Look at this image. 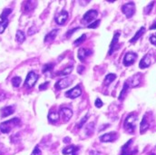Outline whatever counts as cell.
I'll return each instance as SVG.
<instances>
[{
    "instance_id": "cell-2",
    "label": "cell",
    "mask_w": 156,
    "mask_h": 155,
    "mask_svg": "<svg viewBox=\"0 0 156 155\" xmlns=\"http://www.w3.org/2000/svg\"><path fill=\"white\" fill-rule=\"evenodd\" d=\"M19 124H20V119L17 117L8 120L7 122L0 124V132L3 133H8L12 131V129L16 127Z\"/></svg>"
},
{
    "instance_id": "cell-46",
    "label": "cell",
    "mask_w": 156,
    "mask_h": 155,
    "mask_svg": "<svg viewBox=\"0 0 156 155\" xmlns=\"http://www.w3.org/2000/svg\"><path fill=\"white\" fill-rule=\"evenodd\" d=\"M70 142H71V140H70V138H69V137H66V138H64V143H70Z\"/></svg>"
},
{
    "instance_id": "cell-45",
    "label": "cell",
    "mask_w": 156,
    "mask_h": 155,
    "mask_svg": "<svg viewBox=\"0 0 156 155\" xmlns=\"http://www.w3.org/2000/svg\"><path fill=\"white\" fill-rule=\"evenodd\" d=\"M153 29H156V21L150 26V30H153Z\"/></svg>"
},
{
    "instance_id": "cell-5",
    "label": "cell",
    "mask_w": 156,
    "mask_h": 155,
    "mask_svg": "<svg viewBox=\"0 0 156 155\" xmlns=\"http://www.w3.org/2000/svg\"><path fill=\"white\" fill-rule=\"evenodd\" d=\"M97 15H98V12L94 9H91L83 15L82 22H83V24H89V23L91 24V22L96 18Z\"/></svg>"
},
{
    "instance_id": "cell-18",
    "label": "cell",
    "mask_w": 156,
    "mask_h": 155,
    "mask_svg": "<svg viewBox=\"0 0 156 155\" xmlns=\"http://www.w3.org/2000/svg\"><path fill=\"white\" fill-rule=\"evenodd\" d=\"M150 127V124H149V122L147 120V116L146 114L143 117V120L141 122V124H140V132L141 133H144Z\"/></svg>"
},
{
    "instance_id": "cell-26",
    "label": "cell",
    "mask_w": 156,
    "mask_h": 155,
    "mask_svg": "<svg viewBox=\"0 0 156 155\" xmlns=\"http://www.w3.org/2000/svg\"><path fill=\"white\" fill-rule=\"evenodd\" d=\"M94 123H90L86 125L85 127V133L87 136H91L93 133H94Z\"/></svg>"
},
{
    "instance_id": "cell-27",
    "label": "cell",
    "mask_w": 156,
    "mask_h": 155,
    "mask_svg": "<svg viewBox=\"0 0 156 155\" xmlns=\"http://www.w3.org/2000/svg\"><path fill=\"white\" fill-rule=\"evenodd\" d=\"M130 87H129V84L125 82V84H124V87H123V90L121 91V93H120V95H119V100H123L124 99V97L125 96V94H126V93H127V91H128V89H129Z\"/></svg>"
},
{
    "instance_id": "cell-33",
    "label": "cell",
    "mask_w": 156,
    "mask_h": 155,
    "mask_svg": "<svg viewBox=\"0 0 156 155\" xmlns=\"http://www.w3.org/2000/svg\"><path fill=\"white\" fill-rule=\"evenodd\" d=\"M24 10L26 11V12H28V11H30V10H32L33 9V2L32 1H27V2H26L25 3V6H24Z\"/></svg>"
},
{
    "instance_id": "cell-7",
    "label": "cell",
    "mask_w": 156,
    "mask_h": 155,
    "mask_svg": "<svg viewBox=\"0 0 156 155\" xmlns=\"http://www.w3.org/2000/svg\"><path fill=\"white\" fill-rule=\"evenodd\" d=\"M59 116L62 118V120L64 121V123H66L73 116V111L71 109H69V108L63 107L59 111Z\"/></svg>"
},
{
    "instance_id": "cell-17",
    "label": "cell",
    "mask_w": 156,
    "mask_h": 155,
    "mask_svg": "<svg viewBox=\"0 0 156 155\" xmlns=\"http://www.w3.org/2000/svg\"><path fill=\"white\" fill-rule=\"evenodd\" d=\"M79 150V147L77 146H74V145H70L67 146L63 150V154L64 155H67V154H73V155H76L77 151Z\"/></svg>"
},
{
    "instance_id": "cell-9",
    "label": "cell",
    "mask_w": 156,
    "mask_h": 155,
    "mask_svg": "<svg viewBox=\"0 0 156 155\" xmlns=\"http://www.w3.org/2000/svg\"><path fill=\"white\" fill-rule=\"evenodd\" d=\"M138 56L136 53H133V52H128V53L125 54V57H124V64L125 66H129L131 64H133L136 59H137Z\"/></svg>"
},
{
    "instance_id": "cell-40",
    "label": "cell",
    "mask_w": 156,
    "mask_h": 155,
    "mask_svg": "<svg viewBox=\"0 0 156 155\" xmlns=\"http://www.w3.org/2000/svg\"><path fill=\"white\" fill-rule=\"evenodd\" d=\"M103 105V103L102 100H101L100 98H97V99L95 100V106H96L97 108H101Z\"/></svg>"
},
{
    "instance_id": "cell-10",
    "label": "cell",
    "mask_w": 156,
    "mask_h": 155,
    "mask_svg": "<svg viewBox=\"0 0 156 155\" xmlns=\"http://www.w3.org/2000/svg\"><path fill=\"white\" fill-rule=\"evenodd\" d=\"M152 62H153V56H152V54H147L141 60V62L139 64V67L141 69L147 68V67H149L152 64Z\"/></svg>"
},
{
    "instance_id": "cell-47",
    "label": "cell",
    "mask_w": 156,
    "mask_h": 155,
    "mask_svg": "<svg viewBox=\"0 0 156 155\" xmlns=\"http://www.w3.org/2000/svg\"><path fill=\"white\" fill-rule=\"evenodd\" d=\"M155 36H156V34H155Z\"/></svg>"
},
{
    "instance_id": "cell-42",
    "label": "cell",
    "mask_w": 156,
    "mask_h": 155,
    "mask_svg": "<svg viewBox=\"0 0 156 155\" xmlns=\"http://www.w3.org/2000/svg\"><path fill=\"white\" fill-rule=\"evenodd\" d=\"M84 66H83V65H79L78 66V68H77V72H78V74H80V75H82L83 74V72L84 71Z\"/></svg>"
},
{
    "instance_id": "cell-25",
    "label": "cell",
    "mask_w": 156,
    "mask_h": 155,
    "mask_svg": "<svg viewBox=\"0 0 156 155\" xmlns=\"http://www.w3.org/2000/svg\"><path fill=\"white\" fill-rule=\"evenodd\" d=\"M15 40L18 42V43H23L25 40H26V36H25V34L23 31H20L18 30L16 32V34H15Z\"/></svg>"
},
{
    "instance_id": "cell-36",
    "label": "cell",
    "mask_w": 156,
    "mask_h": 155,
    "mask_svg": "<svg viewBox=\"0 0 156 155\" xmlns=\"http://www.w3.org/2000/svg\"><path fill=\"white\" fill-rule=\"evenodd\" d=\"M100 23H101V20H96V21H94V23H91L90 25H88L87 27H88V28H96L97 26H99Z\"/></svg>"
},
{
    "instance_id": "cell-30",
    "label": "cell",
    "mask_w": 156,
    "mask_h": 155,
    "mask_svg": "<svg viewBox=\"0 0 156 155\" xmlns=\"http://www.w3.org/2000/svg\"><path fill=\"white\" fill-rule=\"evenodd\" d=\"M21 78L19 77V76H15V77H13L12 78V84H13V86L14 87H18V86L20 85V83H21Z\"/></svg>"
},
{
    "instance_id": "cell-19",
    "label": "cell",
    "mask_w": 156,
    "mask_h": 155,
    "mask_svg": "<svg viewBox=\"0 0 156 155\" xmlns=\"http://www.w3.org/2000/svg\"><path fill=\"white\" fill-rule=\"evenodd\" d=\"M58 33V29H54V30H52L51 32H49L45 37V42L47 43V42H51V41H53L56 37V34Z\"/></svg>"
},
{
    "instance_id": "cell-20",
    "label": "cell",
    "mask_w": 156,
    "mask_h": 155,
    "mask_svg": "<svg viewBox=\"0 0 156 155\" xmlns=\"http://www.w3.org/2000/svg\"><path fill=\"white\" fill-rule=\"evenodd\" d=\"M59 113H56V111H51L48 114V121L51 124H56L57 121L59 120Z\"/></svg>"
},
{
    "instance_id": "cell-6",
    "label": "cell",
    "mask_w": 156,
    "mask_h": 155,
    "mask_svg": "<svg viewBox=\"0 0 156 155\" xmlns=\"http://www.w3.org/2000/svg\"><path fill=\"white\" fill-rule=\"evenodd\" d=\"M133 140H129L123 147H122V151H121V155H136L137 153V149L134 151L131 149V144L133 143Z\"/></svg>"
},
{
    "instance_id": "cell-12",
    "label": "cell",
    "mask_w": 156,
    "mask_h": 155,
    "mask_svg": "<svg viewBox=\"0 0 156 155\" xmlns=\"http://www.w3.org/2000/svg\"><path fill=\"white\" fill-rule=\"evenodd\" d=\"M81 94H82V89L79 85L75 86V87L72 88L71 90H69L65 93V96L71 98V99H75V98L79 97Z\"/></svg>"
},
{
    "instance_id": "cell-24",
    "label": "cell",
    "mask_w": 156,
    "mask_h": 155,
    "mask_svg": "<svg viewBox=\"0 0 156 155\" xmlns=\"http://www.w3.org/2000/svg\"><path fill=\"white\" fill-rule=\"evenodd\" d=\"M116 79V75L114 74H109L105 76V82H103V84L105 85H109L110 83H112L114 80Z\"/></svg>"
},
{
    "instance_id": "cell-14",
    "label": "cell",
    "mask_w": 156,
    "mask_h": 155,
    "mask_svg": "<svg viewBox=\"0 0 156 155\" xmlns=\"http://www.w3.org/2000/svg\"><path fill=\"white\" fill-rule=\"evenodd\" d=\"M68 15H69V14H68L67 11L62 10V11H61L58 15H56V18H55L56 23L58 24V25H64V24L66 22V20L68 19Z\"/></svg>"
},
{
    "instance_id": "cell-1",
    "label": "cell",
    "mask_w": 156,
    "mask_h": 155,
    "mask_svg": "<svg viewBox=\"0 0 156 155\" xmlns=\"http://www.w3.org/2000/svg\"><path fill=\"white\" fill-rule=\"evenodd\" d=\"M136 121H137V114L135 113H132L126 117L124 124V128L125 129L126 132H128L129 133L134 132L136 127Z\"/></svg>"
},
{
    "instance_id": "cell-41",
    "label": "cell",
    "mask_w": 156,
    "mask_h": 155,
    "mask_svg": "<svg viewBox=\"0 0 156 155\" xmlns=\"http://www.w3.org/2000/svg\"><path fill=\"white\" fill-rule=\"evenodd\" d=\"M150 42L153 45H156V36H155V34H152V36L150 37Z\"/></svg>"
},
{
    "instance_id": "cell-39",
    "label": "cell",
    "mask_w": 156,
    "mask_h": 155,
    "mask_svg": "<svg viewBox=\"0 0 156 155\" xmlns=\"http://www.w3.org/2000/svg\"><path fill=\"white\" fill-rule=\"evenodd\" d=\"M48 85H49V82H45V83L40 84V85H39V90H40V91H44V90H45V89L47 88V86H48Z\"/></svg>"
},
{
    "instance_id": "cell-34",
    "label": "cell",
    "mask_w": 156,
    "mask_h": 155,
    "mask_svg": "<svg viewBox=\"0 0 156 155\" xmlns=\"http://www.w3.org/2000/svg\"><path fill=\"white\" fill-rule=\"evenodd\" d=\"M153 5H154V2H153V1L151 2V3L145 7V9H144V14H146V15L150 14L151 11H152V7H153Z\"/></svg>"
},
{
    "instance_id": "cell-3",
    "label": "cell",
    "mask_w": 156,
    "mask_h": 155,
    "mask_svg": "<svg viewBox=\"0 0 156 155\" xmlns=\"http://www.w3.org/2000/svg\"><path fill=\"white\" fill-rule=\"evenodd\" d=\"M38 78H39V75L37 74H36L33 71L29 72L26 78V81H25V86L27 88H32L33 86L36 84Z\"/></svg>"
},
{
    "instance_id": "cell-16",
    "label": "cell",
    "mask_w": 156,
    "mask_h": 155,
    "mask_svg": "<svg viewBox=\"0 0 156 155\" xmlns=\"http://www.w3.org/2000/svg\"><path fill=\"white\" fill-rule=\"evenodd\" d=\"M119 37H120V32H116L114 34V38L111 42V45H110V49H109V55H113L114 52L118 48L117 46V44H118V40H119Z\"/></svg>"
},
{
    "instance_id": "cell-23",
    "label": "cell",
    "mask_w": 156,
    "mask_h": 155,
    "mask_svg": "<svg viewBox=\"0 0 156 155\" xmlns=\"http://www.w3.org/2000/svg\"><path fill=\"white\" fill-rule=\"evenodd\" d=\"M73 69H74V67H73L72 65H71V66H67V67H65V68L64 69V70L57 72V73H56V75H58V76H65V75H70V74L72 73Z\"/></svg>"
},
{
    "instance_id": "cell-29",
    "label": "cell",
    "mask_w": 156,
    "mask_h": 155,
    "mask_svg": "<svg viewBox=\"0 0 156 155\" xmlns=\"http://www.w3.org/2000/svg\"><path fill=\"white\" fill-rule=\"evenodd\" d=\"M11 12H12V9H10V8L4 9L1 15H0V19H7V16L11 14Z\"/></svg>"
},
{
    "instance_id": "cell-4",
    "label": "cell",
    "mask_w": 156,
    "mask_h": 155,
    "mask_svg": "<svg viewBox=\"0 0 156 155\" xmlns=\"http://www.w3.org/2000/svg\"><path fill=\"white\" fill-rule=\"evenodd\" d=\"M122 12L125 14V15L127 18H131V17L134 15L135 13V5L133 2H129L125 4L122 7Z\"/></svg>"
},
{
    "instance_id": "cell-43",
    "label": "cell",
    "mask_w": 156,
    "mask_h": 155,
    "mask_svg": "<svg viewBox=\"0 0 156 155\" xmlns=\"http://www.w3.org/2000/svg\"><path fill=\"white\" fill-rule=\"evenodd\" d=\"M37 32V30H36V27H31L30 29H29V31H28V34L29 36H31V34H34Z\"/></svg>"
},
{
    "instance_id": "cell-31",
    "label": "cell",
    "mask_w": 156,
    "mask_h": 155,
    "mask_svg": "<svg viewBox=\"0 0 156 155\" xmlns=\"http://www.w3.org/2000/svg\"><path fill=\"white\" fill-rule=\"evenodd\" d=\"M85 39H86V34H83V36H81L79 38H77V39L74 42V45H75V46L80 45Z\"/></svg>"
},
{
    "instance_id": "cell-11",
    "label": "cell",
    "mask_w": 156,
    "mask_h": 155,
    "mask_svg": "<svg viewBox=\"0 0 156 155\" xmlns=\"http://www.w3.org/2000/svg\"><path fill=\"white\" fill-rule=\"evenodd\" d=\"M141 79H142V75L141 74H136L133 76H131L126 83L129 84V87H136L141 83Z\"/></svg>"
},
{
    "instance_id": "cell-21",
    "label": "cell",
    "mask_w": 156,
    "mask_h": 155,
    "mask_svg": "<svg viewBox=\"0 0 156 155\" xmlns=\"http://www.w3.org/2000/svg\"><path fill=\"white\" fill-rule=\"evenodd\" d=\"M15 112V109L13 106H6L4 108H2L1 110V116L4 118V117H7L11 114H13Z\"/></svg>"
},
{
    "instance_id": "cell-8",
    "label": "cell",
    "mask_w": 156,
    "mask_h": 155,
    "mask_svg": "<svg viewBox=\"0 0 156 155\" xmlns=\"http://www.w3.org/2000/svg\"><path fill=\"white\" fill-rule=\"evenodd\" d=\"M73 81L71 78H63L59 81L56 82L55 87L56 88V90H62L64 88H67L68 86H70L72 84Z\"/></svg>"
},
{
    "instance_id": "cell-38",
    "label": "cell",
    "mask_w": 156,
    "mask_h": 155,
    "mask_svg": "<svg viewBox=\"0 0 156 155\" xmlns=\"http://www.w3.org/2000/svg\"><path fill=\"white\" fill-rule=\"evenodd\" d=\"M78 29H80V27H76V28H73V29H71L70 31H68V32L65 34V37H66L67 38H69V37H70L72 36V34L75 33V31H77Z\"/></svg>"
},
{
    "instance_id": "cell-13",
    "label": "cell",
    "mask_w": 156,
    "mask_h": 155,
    "mask_svg": "<svg viewBox=\"0 0 156 155\" xmlns=\"http://www.w3.org/2000/svg\"><path fill=\"white\" fill-rule=\"evenodd\" d=\"M117 132H108L103 134L100 137V141L103 143H110V142H114L117 139Z\"/></svg>"
},
{
    "instance_id": "cell-15",
    "label": "cell",
    "mask_w": 156,
    "mask_h": 155,
    "mask_svg": "<svg viewBox=\"0 0 156 155\" xmlns=\"http://www.w3.org/2000/svg\"><path fill=\"white\" fill-rule=\"evenodd\" d=\"M93 54L92 50H89V49H85V48H80L78 50V54H77V56L79 58V60L81 62H84L85 61V58L91 56Z\"/></svg>"
},
{
    "instance_id": "cell-37",
    "label": "cell",
    "mask_w": 156,
    "mask_h": 155,
    "mask_svg": "<svg viewBox=\"0 0 156 155\" xmlns=\"http://www.w3.org/2000/svg\"><path fill=\"white\" fill-rule=\"evenodd\" d=\"M32 155H41V150L39 149L38 145H37L36 147H34V149L32 152Z\"/></svg>"
},
{
    "instance_id": "cell-44",
    "label": "cell",
    "mask_w": 156,
    "mask_h": 155,
    "mask_svg": "<svg viewBox=\"0 0 156 155\" xmlns=\"http://www.w3.org/2000/svg\"><path fill=\"white\" fill-rule=\"evenodd\" d=\"M89 155H100V153L98 152V151H91L90 152H89Z\"/></svg>"
},
{
    "instance_id": "cell-35",
    "label": "cell",
    "mask_w": 156,
    "mask_h": 155,
    "mask_svg": "<svg viewBox=\"0 0 156 155\" xmlns=\"http://www.w3.org/2000/svg\"><path fill=\"white\" fill-rule=\"evenodd\" d=\"M87 120H88V115H85V116H84V117H83V119L80 121V123L78 124L77 127H78L79 129H80V128H82V127L84 125V124L86 123V121H87Z\"/></svg>"
},
{
    "instance_id": "cell-22",
    "label": "cell",
    "mask_w": 156,
    "mask_h": 155,
    "mask_svg": "<svg viewBox=\"0 0 156 155\" xmlns=\"http://www.w3.org/2000/svg\"><path fill=\"white\" fill-rule=\"evenodd\" d=\"M144 32H145V28L143 26V27H141L139 30H138L137 31V33L134 34V37L130 40V43H135L138 39H139L142 36H143V34H144Z\"/></svg>"
},
{
    "instance_id": "cell-32",
    "label": "cell",
    "mask_w": 156,
    "mask_h": 155,
    "mask_svg": "<svg viewBox=\"0 0 156 155\" xmlns=\"http://www.w3.org/2000/svg\"><path fill=\"white\" fill-rule=\"evenodd\" d=\"M53 68H54V64H45V65H44L42 72H43V73L49 72V71H51Z\"/></svg>"
},
{
    "instance_id": "cell-28",
    "label": "cell",
    "mask_w": 156,
    "mask_h": 155,
    "mask_svg": "<svg viewBox=\"0 0 156 155\" xmlns=\"http://www.w3.org/2000/svg\"><path fill=\"white\" fill-rule=\"evenodd\" d=\"M8 26V19H0V34H3Z\"/></svg>"
}]
</instances>
